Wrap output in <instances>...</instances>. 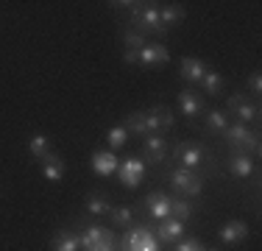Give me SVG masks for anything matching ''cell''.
<instances>
[{"instance_id": "cell-32", "label": "cell", "mask_w": 262, "mask_h": 251, "mask_svg": "<svg viewBox=\"0 0 262 251\" xmlns=\"http://www.w3.org/2000/svg\"><path fill=\"white\" fill-rule=\"evenodd\" d=\"M248 87H251L254 95H259V92H262V78H259V73H254L251 78H248Z\"/></svg>"}, {"instance_id": "cell-24", "label": "cell", "mask_w": 262, "mask_h": 251, "mask_svg": "<svg viewBox=\"0 0 262 251\" xmlns=\"http://www.w3.org/2000/svg\"><path fill=\"white\" fill-rule=\"evenodd\" d=\"M28 154L34 156V159H45V156L51 154V140H48L45 134H34L28 140Z\"/></svg>"}, {"instance_id": "cell-17", "label": "cell", "mask_w": 262, "mask_h": 251, "mask_svg": "<svg viewBox=\"0 0 262 251\" xmlns=\"http://www.w3.org/2000/svg\"><path fill=\"white\" fill-rule=\"evenodd\" d=\"M42 162V176H45L51 184H59L61 179H64V162H61V156L59 154H48L45 159H39Z\"/></svg>"}, {"instance_id": "cell-5", "label": "cell", "mask_w": 262, "mask_h": 251, "mask_svg": "<svg viewBox=\"0 0 262 251\" xmlns=\"http://www.w3.org/2000/svg\"><path fill=\"white\" fill-rule=\"evenodd\" d=\"M170 184L182 196H201L204 193V176L198 171H187V168H176L170 173Z\"/></svg>"}, {"instance_id": "cell-14", "label": "cell", "mask_w": 262, "mask_h": 251, "mask_svg": "<svg viewBox=\"0 0 262 251\" xmlns=\"http://www.w3.org/2000/svg\"><path fill=\"white\" fill-rule=\"evenodd\" d=\"M184 235V223L176 221V218H165V221H159L157 232H154V237L162 243V246H167V243H179Z\"/></svg>"}, {"instance_id": "cell-13", "label": "cell", "mask_w": 262, "mask_h": 251, "mask_svg": "<svg viewBox=\"0 0 262 251\" xmlns=\"http://www.w3.org/2000/svg\"><path fill=\"white\" fill-rule=\"evenodd\" d=\"M209 65L201 59H195V56H184L182 65H179V78L182 81H190V84H201V78L207 75Z\"/></svg>"}, {"instance_id": "cell-30", "label": "cell", "mask_w": 262, "mask_h": 251, "mask_svg": "<svg viewBox=\"0 0 262 251\" xmlns=\"http://www.w3.org/2000/svg\"><path fill=\"white\" fill-rule=\"evenodd\" d=\"M123 48H126V50H134V53H140V50L145 48V36L137 34V31H126V34H123Z\"/></svg>"}, {"instance_id": "cell-34", "label": "cell", "mask_w": 262, "mask_h": 251, "mask_svg": "<svg viewBox=\"0 0 262 251\" xmlns=\"http://www.w3.org/2000/svg\"><path fill=\"white\" fill-rule=\"evenodd\" d=\"M207 251H212V248H207Z\"/></svg>"}, {"instance_id": "cell-21", "label": "cell", "mask_w": 262, "mask_h": 251, "mask_svg": "<svg viewBox=\"0 0 262 251\" xmlns=\"http://www.w3.org/2000/svg\"><path fill=\"white\" fill-rule=\"evenodd\" d=\"M184 14H187L184 6H179V3H170V6H162V9H159V20H162L165 28H173L176 23H182Z\"/></svg>"}, {"instance_id": "cell-20", "label": "cell", "mask_w": 262, "mask_h": 251, "mask_svg": "<svg viewBox=\"0 0 262 251\" xmlns=\"http://www.w3.org/2000/svg\"><path fill=\"white\" fill-rule=\"evenodd\" d=\"M126 131H128V137L131 134L134 137H148L151 134V131H148V120H145V109H137L126 117Z\"/></svg>"}, {"instance_id": "cell-18", "label": "cell", "mask_w": 262, "mask_h": 251, "mask_svg": "<svg viewBox=\"0 0 262 251\" xmlns=\"http://www.w3.org/2000/svg\"><path fill=\"white\" fill-rule=\"evenodd\" d=\"M117 156H115V151H98V154H92V168H95V173H101V176H112L117 171Z\"/></svg>"}, {"instance_id": "cell-3", "label": "cell", "mask_w": 262, "mask_h": 251, "mask_svg": "<svg viewBox=\"0 0 262 251\" xmlns=\"http://www.w3.org/2000/svg\"><path fill=\"white\" fill-rule=\"evenodd\" d=\"M120 251H162V243L154 237V232L148 226H131L123 235V243H120Z\"/></svg>"}, {"instance_id": "cell-15", "label": "cell", "mask_w": 262, "mask_h": 251, "mask_svg": "<svg viewBox=\"0 0 262 251\" xmlns=\"http://www.w3.org/2000/svg\"><path fill=\"white\" fill-rule=\"evenodd\" d=\"M248 223L246 221H229V223H223L221 226V232H217V237H221L226 246H234V243H240V240H246L248 237Z\"/></svg>"}, {"instance_id": "cell-9", "label": "cell", "mask_w": 262, "mask_h": 251, "mask_svg": "<svg viewBox=\"0 0 262 251\" xmlns=\"http://www.w3.org/2000/svg\"><path fill=\"white\" fill-rule=\"evenodd\" d=\"M117 173H120V181H123V184H126L128 190H134V187L142 181L145 162H142L140 156H128V159H123L120 165H117Z\"/></svg>"}, {"instance_id": "cell-2", "label": "cell", "mask_w": 262, "mask_h": 251, "mask_svg": "<svg viewBox=\"0 0 262 251\" xmlns=\"http://www.w3.org/2000/svg\"><path fill=\"white\" fill-rule=\"evenodd\" d=\"M223 137H226L232 154H248V151H251V154L257 156L259 148H262L259 145V134L251 131L248 126H243V123H229V129L223 131Z\"/></svg>"}, {"instance_id": "cell-33", "label": "cell", "mask_w": 262, "mask_h": 251, "mask_svg": "<svg viewBox=\"0 0 262 251\" xmlns=\"http://www.w3.org/2000/svg\"><path fill=\"white\" fill-rule=\"evenodd\" d=\"M123 61H126V65H134L137 53H134V50H123Z\"/></svg>"}, {"instance_id": "cell-29", "label": "cell", "mask_w": 262, "mask_h": 251, "mask_svg": "<svg viewBox=\"0 0 262 251\" xmlns=\"http://www.w3.org/2000/svg\"><path fill=\"white\" fill-rule=\"evenodd\" d=\"M106 142H109V151H117V148L126 145V142H128L126 126H112V129L106 131Z\"/></svg>"}, {"instance_id": "cell-27", "label": "cell", "mask_w": 262, "mask_h": 251, "mask_svg": "<svg viewBox=\"0 0 262 251\" xmlns=\"http://www.w3.org/2000/svg\"><path fill=\"white\" fill-rule=\"evenodd\" d=\"M192 212H195V206L190 204L187 198H173L170 201V218H176V221H187V218H192Z\"/></svg>"}, {"instance_id": "cell-19", "label": "cell", "mask_w": 262, "mask_h": 251, "mask_svg": "<svg viewBox=\"0 0 262 251\" xmlns=\"http://www.w3.org/2000/svg\"><path fill=\"white\" fill-rule=\"evenodd\" d=\"M51 248L53 251H81V243H78V235L70 229H59L51 240Z\"/></svg>"}, {"instance_id": "cell-11", "label": "cell", "mask_w": 262, "mask_h": 251, "mask_svg": "<svg viewBox=\"0 0 262 251\" xmlns=\"http://www.w3.org/2000/svg\"><path fill=\"white\" fill-rule=\"evenodd\" d=\"M170 196H167L165 190H151L145 196V206H148V215L157 218V221H165V218H170Z\"/></svg>"}, {"instance_id": "cell-28", "label": "cell", "mask_w": 262, "mask_h": 251, "mask_svg": "<svg viewBox=\"0 0 262 251\" xmlns=\"http://www.w3.org/2000/svg\"><path fill=\"white\" fill-rule=\"evenodd\" d=\"M86 210H90L92 215H109L112 201L106 196H101V193H92V196H86Z\"/></svg>"}, {"instance_id": "cell-26", "label": "cell", "mask_w": 262, "mask_h": 251, "mask_svg": "<svg viewBox=\"0 0 262 251\" xmlns=\"http://www.w3.org/2000/svg\"><path fill=\"white\" fill-rule=\"evenodd\" d=\"M148 112H151V115L154 117H157V120H159V129H162V137H165V131H170L173 129V126H176V117H173V112L170 109H167V106H151V109H148Z\"/></svg>"}, {"instance_id": "cell-31", "label": "cell", "mask_w": 262, "mask_h": 251, "mask_svg": "<svg viewBox=\"0 0 262 251\" xmlns=\"http://www.w3.org/2000/svg\"><path fill=\"white\" fill-rule=\"evenodd\" d=\"M176 251H207V248H204L201 240H195V237H187V240H179V243H176Z\"/></svg>"}, {"instance_id": "cell-8", "label": "cell", "mask_w": 262, "mask_h": 251, "mask_svg": "<svg viewBox=\"0 0 262 251\" xmlns=\"http://www.w3.org/2000/svg\"><path fill=\"white\" fill-rule=\"evenodd\" d=\"M204 156H207V151L201 145H190V142H179V145L173 148V159L182 162L179 168H187V171H195L204 162Z\"/></svg>"}, {"instance_id": "cell-7", "label": "cell", "mask_w": 262, "mask_h": 251, "mask_svg": "<svg viewBox=\"0 0 262 251\" xmlns=\"http://www.w3.org/2000/svg\"><path fill=\"white\" fill-rule=\"evenodd\" d=\"M142 162H154V165H162L167 159V140L162 134H148L142 137Z\"/></svg>"}, {"instance_id": "cell-12", "label": "cell", "mask_w": 262, "mask_h": 251, "mask_svg": "<svg viewBox=\"0 0 262 251\" xmlns=\"http://www.w3.org/2000/svg\"><path fill=\"white\" fill-rule=\"evenodd\" d=\"M137 61L145 67H154V65H167L170 61V50H167L162 42H145V48L137 53Z\"/></svg>"}, {"instance_id": "cell-16", "label": "cell", "mask_w": 262, "mask_h": 251, "mask_svg": "<svg viewBox=\"0 0 262 251\" xmlns=\"http://www.w3.org/2000/svg\"><path fill=\"white\" fill-rule=\"evenodd\" d=\"M226 165H229V173L237 176V179H248V176L257 171V165H254L251 154H232Z\"/></svg>"}, {"instance_id": "cell-6", "label": "cell", "mask_w": 262, "mask_h": 251, "mask_svg": "<svg viewBox=\"0 0 262 251\" xmlns=\"http://www.w3.org/2000/svg\"><path fill=\"white\" fill-rule=\"evenodd\" d=\"M226 115L237 117V123L248 126L251 120L259 117V106L251 103V100H246L243 92H234V95H229V100H226Z\"/></svg>"}, {"instance_id": "cell-1", "label": "cell", "mask_w": 262, "mask_h": 251, "mask_svg": "<svg viewBox=\"0 0 262 251\" xmlns=\"http://www.w3.org/2000/svg\"><path fill=\"white\" fill-rule=\"evenodd\" d=\"M131 28H137V34H142V36H148V34L165 36L167 34V28L159 20V9L151 3H134V9H131Z\"/></svg>"}, {"instance_id": "cell-25", "label": "cell", "mask_w": 262, "mask_h": 251, "mask_svg": "<svg viewBox=\"0 0 262 251\" xmlns=\"http://www.w3.org/2000/svg\"><path fill=\"white\" fill-rule=\"evenodd\" d=\"M201 87H204V92H207V95L217 98L223 92V75L215 73V70H207V75L201 78Z\"/></svg>"}, {"instance_id": "cell-4", "label": "cell", "mask_w": 262, "mask_h": 251, "mask_svg": "<svg viewBox=\"0 0 262 251\" xmlns=\"http://www.w3.org/2000/svg\"><path fill=\"white\" fill-rule=\"evenodd\" d=\"M78 243H81V251H115L117 248L115 235L109 229H103V226H86L78 235Z\"/></svg>"}, {"instance_id": "cell-23", "label": "cell", "mask_w": 262, "mask_h": 251, "mask_svg": "<svg viewBox=\"0 0 262 251\" xmlns=\"http://www.w3.org/2000/svg\"><path fill=\"white\" fill-rule=\"evenodd\" d=\"M109 218L117 229H131V226H134V212H131V206H112Z\"/></svg>"}, {"instance_id": "cell-22", "label": "cell", "mask_w": 262, "mask_h": 251, "mask_svg": "<svg viewBox=\"0 0 262 251\" xmlns=\"http://www.w3.org/2000/svg\"><path fill=\"white\" fill-rule=\"evenodd\" d=\"M229 129V115L223 109H209L207 112V131L209 134H223Z\"/></svg>"}, {"instance_id": "cell-10", "label": "cell", "mask_w": 262, "mask_h": 251, "mask_svg": "<svg viewBox=\"0 0 262 251\" xmlns=\"http://www.w3.org/2000/svg\"><path fill=\"white\" fill-rule=\"evenodd\" d=\"M179 106H182V115L187 120H192V117H198L201 112H207V103H204V98L198 95L192 87H184V90H179Z\"/></svg>"}]
</instances>
